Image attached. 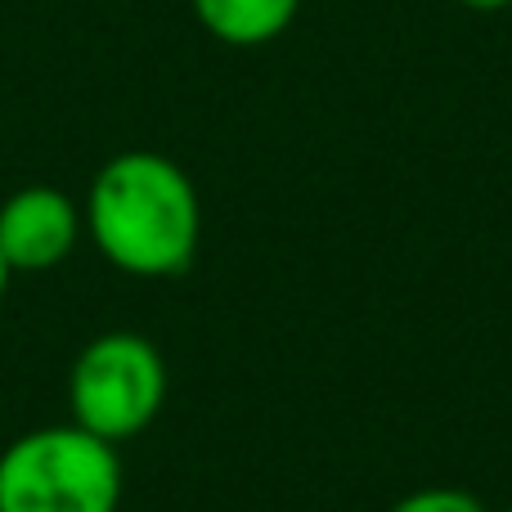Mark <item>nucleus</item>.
<instances>
[{
    "label": "nucleus",
    "instance_id": "nucleus-7",
    "mask_svg": "<svg viewBox=\"0 0 512 512\" xmlns=\"http://www.w3.org/2000/svg\"><path fill=\"white\" fill-rule=\"evenodd\" d=\"M454 5L472 9V14H504V9H512V0H454Z\"/></svg>",
    "mask_w": 512,
    "mask_h": 512
},
{
    "label": "nucleus",
    "instance_id": "nucleus-5",
    "mask_svg": "<svg viewBox=\"0 0 512 512\" xmlns=\"http://www.w3.org/2000/svg\"><path fill=\"white\" fill-rule=\"evenodd\" d=\"M194 18L212 41L230 50H256L270 45L297 23L301 0H189Z\"/></svg>",
    "mask_w": 512,
    "mask_h": 512
},
{
    "label": "nucleus",
    "instance_id": "nucleus-8",
    "mask_svg": "<svg viewBox=\"0 0 512 512\" xmlns=\"http://www.w3.org/2000/svg\"><path fill=\"white\" fill-rule=\"evenodd\" d=\"M9 279H14V270H9V261L0 256V301H5V292H9Z\"/></svg>",
    "mask_w": 512,
    "mask_h": 512
},
{
    "label": "nucleus",
    "instance_id": "nucleus-6",
    "mask_svg": "<svg viewBox=\"0 0 512 512\" xmlns=\"http://www.w3.org/2000/svg\"><path fill=\"white\" fill-rule=\"evenodd\" d=\"M387 512H490L481 504L472 490L459 486H423V490H409L405 499H396Z\"/></svg>",
    "mask_w": 512,
    "mask_h": 512
},
{
    "label": "nucleus",
    "instance_id": "nucleus-1",
    "mask_svg": "<svg viewBox=\"0 0 512 512\" xmlns=\"http://www.w3.org/2000/svg\"><path fill=\"white\" fill-rule=\"evenodd\" d=\"M81 221L113 270L131 279H176L203 243V198L176 158L126 149L95 171Z\"/></svg>",
    "mask_w": 512,
    "mask_h": 512
},
{
    "label": "nucleus",
    "instance_id": "nucleus-9",
    "mask_svg": "<svg viewBox=\"0 0 512 512\" xmlns=\"http://www.w3.org/2000/svg\"><path fill=\"white\" fill-rule=\"evenodd\" d=\"M499 512H512V508H499Z\"/></svg>",
    "mask_w": 512,
    "mask_h": 512
},
{
    "label": "nucleus",
    "instance_id": "nucleus-2",
    "mask_svg": "<svg viewBox=\"0 0 512 512\" xmlns=\"http://www.w3.org/2000/svg\"><path fill=\"white\" fill-rule=\"evenodd\" d=\"M126 468L113 441L45 423L0 450V512H117Z\"/></svg>",
    "mask_w": 512,
    "mask_h": 512
},
{
    "label": "nucleus",
    "instance_id": "nucleus-4",
    "mask_svg": "<svg viewBox=\"0 0 512 512\" xmlns=\"http://www.w3.org/2000/svg\"><path fill=\"white\" fill-rule=\"evenodd\" d=\"M86 239L81 203L54 185H23L0 203V256L14 274H45Z\"/></svg>",
    "mask_w": 512,
    "mask_h": 512
},
{
    "label": "nucleus",
    "instance_id": "nucleus-3",
    "mask_svg": "<svg viewBox=\"0 0 512 512\" xmlns=\"http://www.w3.org/2000/svg\"><path fill=\"white\" fill-rule=\"evenodd\" d=\"M167 387V360L144 333H131V328L99 333L81 346L68 369L72 423L113 445L135 441L158 423Z\"/></svg>",
    "mask_w": 512,
    "mask_h": 512
}]
</instances>
